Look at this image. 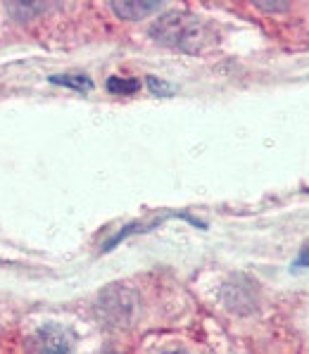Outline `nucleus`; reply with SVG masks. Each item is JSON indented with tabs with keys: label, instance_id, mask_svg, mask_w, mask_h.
Returning a JSON list of instances; mask_svg holds the SVG:
<instances>
[{
	"label": "nucleus",
	"instance_id": "5",
	"mask_svg": "<svg viewBox=\"0 0 309 354\" xmlns=\"http://www.w3.org/2000/svg\"><path fill=\"white\" fill-rule=\"evenodd\" d=\"M107 91H110V93H117V95L133 93V91H138V81L122 79V76H112V79L107 81Z\"/></svg>",
	"mask_w": 309,
	"mask_h": 354
},
{
	"label": "nucleus",
	"instance_id": "4",
	"mask_svg": "<svg viewBox=\"0 0 309 354\" xmlns=\"http://www.w3.org/2000/svg\"><path fill=\"white\" fill-rule=\"evenodd\" d=\"M53 84L67 86V88H77V91H91L93 88V81L84 74H62V76H53Z\"/></svg>",
	"mask_w": 309,
	"mask_h": 354
},
{
	"label": "nucleus",
	"instance_id": "2",
	"mask_svg": "<svg viewBox=\"0 0 309 354\" xmlns=\"http://www.w3.org/2000/svg\"><path fill=\"white\" fill-rule=\"evenodd\" d=\"M31 345H34V354H72L74 335L62 326L48 324L36 330Z\"/></svg>",
	"mask_w": 309,
	"mask_h": 354
},
{
	"label": "nucleus",
	"instance_id": "6",
	"mask_svg": "<svg viewBox=\"0 0 309 354\" xmlns=\"http://www.w3.org/2000/svg\"><path fill=\"white\" fill-rule=\"evenodd\" d=\"M297 264H302V266H309V248L305 250V252H302V257H300V261H297Z\"/></svg>",
	"mask_w": 309,
	"mask_h": 354
},
{
	"label": "nucleus",
	"instance_id": "3",
	"mask_svg": "<svg viewBox=\"0 0 309 354\" xmlns=\"http://www.w3.org/2000/svg\"><path fill=\"white\" fill-rule=\"evenodd\" d=\"M112 12L122 19H143L162 8L160 3H112Z\"/></svg>",
	"mask_w": 309,
	"mask_h": 354
},
{
	"label": "nucleus",
	"instance_id": "7",
	"mask_svg": "<svg viewBox=\"0 0 309 354\" xmlns=\"http://www.w3.org/2000/svg\"><path fill=\"white\" fill-rule=\"evenodd\" d=\"M165 354H186V352H165Z\"/></svg>",
	"mask_w": 309,
	"mask_h": 354
},
{
	"label": "nucleus",
	"instance_id": "1",
	"mask_svg": "<svg viewBox=\"0 0 309 354\" xmlns=\"http://www.w3.org/2000/svg\"><path fill=\"white\" fill-rule=\"evenodd\" d=\"M150 34L157 43L178 50H198L207 41V29L198 19L183 12H169L162 15L153 24Z\"/></svg>",
	"mask_w": 309,
	"mask_h": 354
}]
</instances>
